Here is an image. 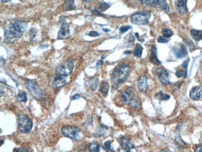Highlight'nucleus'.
I'll list each match as a JSON object with an SVG mask.
<instances>
[{
    "instance_id": "39",
    "label": "nucleus",
    "mask_w": 202,
    "mask_h": 152,
    "mask_svg": "<svg viewBox=\"0 0 202 152\" xmlns=\"http://www.w3.org/2000/svg\"><path fill=\"white\" fill-rule=\"evenodd\" d=\"M13 151H27L28 150L26 148H14Z\"/></svg>"
},
{
    "instance_id": "6",
    "label": "nucleus",
    "mask_w": 202,
    "mask_h": 152,
    "mask_svg": "<svg viewBox=\"0 0 202 152\" xmlns=\"http://www.w3.org/2000/svg\"><path fill=\"white\" fill-rule=\"evenodd\" d=\"M26 89L29 91L32 97L36 100H40L43 96V92L34 80L27 79L24 82Z\"/></svg>"
},
{
    "instance_id": "29",
    "label": "nucleus",
    "mask_w": 202,
    "mask_h": 152,
    "mask_svg": "<svg viewBox=\"0 0 202 152\" xmlns=\"http://www.w3.org/2000/svg\"><path fill=\"white\" fill-rule=\"evenodd\" d=\"M162 35H164V36L168 38L172 36L173 33L172 32L168 29H164L162 31Z\"/></svg>"
},
{
    "instance_id": "24",
    "label": "nucleus",
    "mask_w": 202,
    "mask_h": 152,
    "mask_svg": "<svg viewBox=\"0 0 202 152\" xmlns=\"http://www.w3.org/2000/svg\"><path fill=\"white\" fill-rule=\"evenodd\" d=\"M27 100L26 93L24 91H21L17 96V101L19 102H25Z\"/></svg>"
},
{
    "instance_id": "4",
    "label": "nucleus",
    "mask_w": 202,
    "mask_h": 152,
    "mask_svg": "<svg viewBox=\"0 0 202 152\" xmlns=\"http://www.w3.org/2000/svg\"><path fill=\"white\" fill-rule=\"evenodd\" d=\"M33 126V123L26 115L21 114L18 116V128L19 131L23 134H27L30 132Z\"/></svg>"
},
{
    "instance_id": "22",
    "label": "nucleus",
    "mask_w": 202,
    "mask_h": 152,
    "mask_svg": "<svg viewBox=\"0 0 202 152\" xmlns=\"http://www.w3.org/2000/svg\"><path fill=\"white\" fill-rule=\"evenodd\" d=\"M88 84H89L90 88L91 89V91H96L97 89L98 84V79L97 78L91 79L88 82Z\"/></svg>"
},
{
    "instance_id": "28",
    "label": "nucleus",
    "mask_w": 202,
    "mask_h": 152,
    "mask_svg": "<svg viewBox=\"0 0 202 152\" xmlns=\"http://www.w3.org/2000/svg\"><path fill=\"white\" fill-rule=\"evenodd\" d=\"M175 143L176 144V145L180 147H181V148H184L186 144L184 142V141L182 140V139L181 138V137H179V136H177L175 137Z\"/></svg>"
},
{
    "instance_id": "19",
    "label": "nucleus",
    "mask_w": 202,
    "mask_h": 152,
    "mask_svg": "<svg viewBox=\"0 0 202 152\" xmlns=\"http://www.w3.org/2000/svg\"><path fill=\"white\" fill-rule=\"evenodd\" d=\"M75 8V4H74V0H65L64 3L63 5V9L66 12L67 11L73 10Z\"/></svg>"
},
{
    "instance_id": "45",
    "label": "nucleus",
    "mask_w": 202,
    "mask_h": 152,
    "mask_svg": "<svg viewBox=\"0 0 202 152\" xmlns=\"http://www.w3.org/2000/svg\"><path fill=\"white\" fill-rule=\"evenodd\" d=\"M9 1H11V0H2V2H3V3H6V2H8Z\"/></svg>"
},
{
    "instance_id": "10",
    "label": "nucleus",
    "mask_w": 202,
    "mask_h": 152,
    "mask_svg": "<svg viewBox=\"0 0 202 152\" xmlns=\"http://www.w3.org/2000/svg\"><path fill=\"white\" fill-rule=\"evenodd\" d=\"M156 72L159 81L162 84L165 85H168L170 84V74L166 69L162 68H159L156 69Z\"/></svg>"
},
{
    "instance_id": "9",
    "label": "nucleus",
    "mask_w": 202,
    "mask_h": 152,
    "mask_svg": "<svg viewBox=\"0 0 202 152\" xmlns=\"http://www.w3.org/2000/svg\"><path fill=\"white\" fill-rule=\"evenodd\" d=\"M145 4L147 6L161 9L165 13L170 12V8L165 0H147Z\"/></svg>"
},
{
    "instance_id": "8",
    "label": "nucleus",
    "mask_w": 202,
    "mask_h": 152,
    "mask_svg": "<svg viewBox=\"0 0 202 152\" xmlns=\"http://www.w3.org/2000/svg\"><path fill=\"white\" fill-rule=\"evenodd\" d=\"M59 23L61 25L60 29L58 32L57 39H65L69 38L70 35V32L69 30V25L62 17L60 18Z\"/></svg>"
},
{
    "instance_id": "13",
    "label": "nucleus",
    "mask_w": 202,
    "mask_h": 152,
    "mask_svg": "<svg viewBox=\"0 0 202 152\" xmlns=\"http://www.w3.org/2000/svg\"><path fill=\"white\" fill-rule=\"evenodd\" d=\"M187 0H175L174 5L177 12L181 14H185L188 12Z\"/></svg>"
},
{
    "instance_id": "32",
    "label": "nucleus",
    "mask_w": 202,
    "mask_h": 152,
    "mask_svg": "<svg viewBox=\"0 0 202 152\" xmlns=\"http://www.w3.org/2000/svg\"><path fill=\"white\" fill-rule=\"evenodd\" d=\"M157 41L158 42L160 43H167L169 41V40L168 38H166L165 36H159L157 39Z\"/></svg>"
},
{
    "instance_id": "46",
    "label": "nucleus",
    "mask_w": 202,
    "mask_h": 152,
    "mask_svg": "<svg viewBox=\"0 0 202 152\" xmlns=\"http://www.w3.org/2000/svg\"><path fill=\"white\" fill-rule=\"evenodd\" d=\"M85 2H88V3H90V2H93V0H84Z\"/></svg>"
},
{
    "instance_id": "41",
    "label": "nucleus",
    "mask_w": 202,
    "mask_h": 152,
    "mask_svg": "<svg viewBox=\"0 0 202 152\" xmlns=\"http://www.w3.org/2000/svg\"><path fill=\"white\" fill-rule=\"evenodd\" d=\"M80 98V96L79 95H78V94H76V95H75L72 97V100H78Z\"/></svg>"
},
{
    "instance_id": "25",
    "label": "nucleus",
    "mask_w": 202,
    "mask_h": 152,
    "mask_svg": "<svg viewBox=\"0 0 202 152\" xmlns=\"http://www.w3.org/2000/svg\"><path fill=\"white\" fill-rule=\"evenodd\" d=\"M155 97L156 99L161 100V101H167L170 99V96L167 94H164L162 92H159V93L156 94L155 95Z\"/></svg>"
},
{
    "instance_id": "36",
    "label": "nucleus",
    "mask_w": 202,
    "mask_h": 152,
    "mask_svg": "<svg viewBox=\"0 0 202 152\" xmlns=\"http://www.w3.org/2000/svg\"><path fill=\"white\" fill-rule=\"evenodd\" d=\"M36 31L34 29H30V31H29V36L30 38V39H33L34 38V37L36 36Z\"/></svg>"
},
{
    "instance_id": "12",
    "label": "nucleus",
    "mask_w": 202,
    "mask_h": 152,
    "mask_svg": "<svg viewBox=\"0 0 202 152\" xmlns=\"http://www.w3.org/2000/svg\"><path fill=\"white\" fill-rule=\"evenodd\" d=\"M67 78L68 76L57 74L54 79V81H53V85H54L55 88H58L65 85L68 82Z\"/></svg>"
},
{
    "instance_id": "17",
    "label": "nucleus",
    "mask_w": 202,
    "mask_h": 152,
    "mask_svg": "<svg viewBox=\"0 0 202 152\" xmlns=\"http://www.w3.org/2000/svg\"><path fill=\"white\" fill-rule=\"evenodd\" d=\"M120 99L121 102L123 104H127L130 103L131 96L130 95V93L127 92L125 91H121L120 93Z\"/></svg>"
},
{
    "instance_id": "31",
    "label": "nucleus",
    "mask_w": 202,
    "mask_h": 152,
    "mask_svg": "<svg viewBox=\"0 0 202 152\" xmlns=\"http://www.w3.org/2000/svg\"><path fill=\"white\" fill-rule=\"evenodd\" d=\"M185 43H186V45L188 46L189 49H190L191 51L194 50V49H195V46H194V42H193L192 41H190V39H187V41H185Z\"/></svg>"
},
{
    "instance_id": "11",
    "label": "nucleus",
    "mask_w": 202,
    "mask_h": 152,
    "mask_svg": "<svg viewBox=\"0 0 202 152\" xmlns=\"http://www.w3.org/2000/svg\"><path fill=\"white\" fill-rule=\"evenodd\" d=\"M137 86L138 90L143 93H146L149 90L148 80L145 75H142L138 79Z\"/></svg>"
},
{
    "instance_id": "1",
    "label": "nucleus",
    "mask_w": 202,
    "mask_h": 152,
    "mask_svg": "<svg viewBox=\"0 0 202 152\" xmlns=\"http://www.w3.org/2000/svg\"><path fill=\"white\" fill-rule=\"evenodd\" d=\"M27 26L26 21L14 19L11 21L5 29V42H10L13 38H19L22 36Z\"/></svg>"
},
{
    "instance_id": "33",
    "label": "nucleus",
    "mask_w": 202,
    "mask_h": 152,
    "mask_svg": "<svg viewBox=\"0 0 202 152\" xmlns=\"http://www.w3.org/2000/svg\"><path fill=\"white\" fill-rule=\"evenodd\" d=\"M184 75H185V76L186 77V76H187V70H185V71H182V70H178L176 72V75L177 76L178 78H181V77H182Z\"/></svg>"
},
{
    "instance_id": "47",
    "label": "nucleus",
    "mask_w": 202,
    "mask_h": 152,
    "mask_svg": "<svg viewBox=\"0 0 202 152\" xmlns=\"http://www.w3.org/2000/svg\"><path fill=\"white\" fill-rule=\"evenodd\" d=\"M103 31H105V32H109V31H110V29H103Z\"/></svg>"
},
{
    "instance_id": "44",
    "label": "nucleus",
    "mask_w": 202,
    "mask_h": 152,
    "mask_svg": "<svg viewBox=\"0 0 202 152\" xmlns=\"http://www.w3.org/2000/svg\"><path fill=\"white\" fill-rule=\"evenodd\" d=\"M103 64V60H100L98 62H97V66H99V65H101Z\"/></svg>"
},
{
    "instance_id": "37",
    "label": "nucleus",
    "mask_w": 202,
    "mask_h": 152,
    "mask_svg": "<svg viewBox=\"0 0 202 152\" xmlns=\"http://www.w3.org/2000/svg\"><path fill=\"white\" fill-rule=\"evenodd\" d=\"M88 36H91V37H97L100 36V34L98 32H96V31H90L88 34Z\"/></svg>"
},
{
    "instance_id": "14",
    "label": "nucleus",
    "mask_w": 202,
    "mask_h": 152,
    "mask_svg": "<svg viewBox=\"0 0 202 152\" xmlns=\"http://www.w3.org/2000/svg\"><path fill=\"white\" fill-rule=\"evenodd\" d=\"M202 97V86L197 85L191 89L190 92V97L192 100L197 101Z\"/></svg>"
},
{
    "instance_id": "30",
    "label": "nucleus",
    "mask_w": 202,
    "mask_h": 152,
    "mask_svg": "<svg viewBox=\"0 0 202 152\" xmlns=\"http://www.w3.org/2000/svg\"><path fill=\"white\" fill-rule=\"evenodd\" d=\"M110 6V5L109 4L103 2V3H101L100 4L99 9L100 11H101V12H104V11H106L108 8H109Z\"/></svg>"
},
{
    "instance_id": "20",
    "label": "nucleus",
    "mask_w": 202,
    "mask_h": 152,
    "mask_svg": "<svg viewBox=\"0 0 202 152\" xmlns=\"http://www.w3.org/2000/svg\"><path fill=\"white\" fill-rule=\"evenodd\" d=\"M190 33L194 40L197 41L202 40V31L192 29L190 31Z\"/></svg>"
},
{
    "instance_id": "21",
    "label": "nucleus",
    "mask_w": 202,
    "mask_h": 152,
    "mask_svg": "<svg viewBox=\"0 0 202 152\" xmlns=\"http://www.w3.org/2000/svg\"><path fill=\"white\" fill-rule=\"evenodd\" d=\"M129 104L130 105L131 107H132L133 108H139L140 106H141V102L137 98H136V97H131V100L130 101V103Z\"/></svg>"
},
{
    "instance_id": "49",
    "label": "nucleus",
    "mask_w": 202,
    "mask_h": 152,
    "mask_svg": "<svg viewBox=\"0 0 202 152\" xmlns=\"http://www.w3.org/2000/svg\"><path fill=\"white\" fill-rule=\"evenodd\" d=\"M201 23H202V22H201Z\"/></svg>"
},
{
    "instance_id": "5",
    "label": "nucleus",
    "mask_w": 202,
    "mask_h": 152,
    "mask_svg": "<svg viewBox=\"0 0 202 152\" xmlns=\"http://www.w3.org/2000/svg\"><path fill=\"white\" fill-rule=\"evenodd\" d=\"M61 132L63 136L73 140H79L82 137L80 128L75 126H65L61 128Z\"/></svg>"
},
{
    "instance_id": "26",
    "label": "nucleus",
    "mask_w": 202,
    "mask_h": 152,
    "mask_svg": "<svg viewBox=\"0 0 202 152\" xmlns=\"http://www.w3.org/2000/svg\"><path fill=\"white\" fill-rule=\"evenodd\" d=\"M143 51V48L142 47V46L141 45L137 44L134 51V56L137 58H141L142 56Z\"/></svg>"
},
{
    "instance_id": "43",
    "label": "nucleus",
    "mask_w": 202,
    "mask_h": 152,
    "mask_svg": "<svg viewBox=\"0 0 202 152\" xmlns=\"http://www.w3.org/2000/svg\"><path fill=\"white\" fill-rule=\"evenodd\" d=\"M136 1H137V2H140V3H146V2L147 1V0H136Z\"/></svg>"
},
{
    "instance_id": "34",
    "label": "nucleus",
    "mask_w": 202,
    "mask_h": 152,
    "mask_svg": "<svg viewBox=\"0 0 202 152\" xmlns=\"http://www.w3.org/2000/svg\"><path fill=\"white\" fill-rule=\"evenodd\" d=\"M104 146L105 149L107 151H109L110 150H112L111 141H106V142L104 144Z\"/></svg>"
},
{
    "instance_id": "18",
    "label": "nucleus",
    "mask_w": 202,
    "mask_h": 152,
    "mask_svg": "<svg viewBox=\"0 0 202 152\" xmlns=\"http://www.w3.org/2000/svg\"><path fill=\"white\" fill-rule=\"evenodd\" d=\"M150 60L151 61L156 64V65H160L161 64V61H159L157 58V51H156V46H154L153 47V49H152V51L151 52V54H150Z\"/></svg>"
},
{
    "instance_id": "3",
    "label": "nucleus",
    "mask_w": 202,
    "mask_h": 152,
    "mask_svg": "<svg viewBox=\"0 0 202 152\" xmlns=\"http://www.w3.org/2000/svg\"><path fill=\"white\" fill-rule=\"evenodd\" d=\"M151 14L148 11H141L133 14L130 17V21L132 24L136 25H146L149 23Z\"/></svg>"
},
{
    "instance_id": "38",
    "label": "nucleus",
    "mask_w": 202,
    "mask_h": 152,
    "mask_svg": "<svg viewBox=\"0 0 202 152\" xmlns=\"http://www.w3.org/2000/svg\"><path fill=\"white\" fill-rule=\"evenodd\" d=\"M190 61V59L189 58H188L187 60H185V61H184V62L182 63V66L185 68V69H187V66H188V62Z\"/></svg>"
},
{
    "instance_id": "23",
    "label": "nucleus",
    "mask_w": 202,
    "mask_h": 152,
    "mask_svg": "<svg viewBox=\"0 0 202 152\" xmlns=\"http://www.w3.org/2000/svg\"><path fill=\"white\" fill-rule=\"evenodd\" d=\"M88 149L91 152H98L100 149V145L97 142H92L89 145Z\"/></svg>"
},
{
    "instance_id": "40",
    "label": "nucleus",
    "mask_w": 202,
    "mask_h": 152,
    "mask_svg": "<svg viewBox=\"0 0 202 152\" xmlns=\"http://www.w3.org/2000/svg\"><path fill=\"white\" fill-rule=\"evenodd\" d=\"M92 12H93V13L94 15H95L103 16L102 15H101V13H100V12H99V10H98V9H93V10H92Z\"/></svg>"
},
{
    "instance_id": "42",
    "label": "nucleus",
    "mask_w": 202,
    "mask_h": 152,
    "mask_svg": "<svg viewBox=\"0 0 202 152\" xmlns=\"http://www.w3.org/2000/svg\"><path fill=\"white\" fill-rule=\"evenodd\" d=\"M195 151L198 152V151H201L202 152V146L198 147L195 149Z\"/></svg>"
},
{
    "instance_id": "35",
    "label": "nucleus",
    "mask_w": 202,
    "mask_h": 152,
    "mask_svg": "<svg viewBox=\"0 0 202 152\" xmlns=\"http://www.w3.org/2000/svg\"><path fill=\"white\" fill-rule=\"evenodd\" d=\"M131 28V27L130 26H122L120 29V31L121 33H124V32H126V31H127Z\"/></svg>"
},
{
    "instance_id": "7",
    "label": "nucleus",
    "mask_w": 202,
    "mask_h": 152,
    "mask_svg": "<svg viewBox=\"0 0 202 152\" xmlns=\"http://www.w3.org/2000/svg\"><path fill=\"white\" fill-rule=\"evenodd\" d=\"M74 68V62L72 60H69L60 64L56 69L57 74L69 76L73 71Z\"/></svg>"
},
{
    "instance_id": "48",
    "label": "nucleus",
    "mask_w": 202,
    "mask_h": 152,
    "mask_svg": "<svg viewBox=\"0 0 202 152\" xmlns=\"http://www.w3.org/2000/svg\"><path fill=\"white\" fill-rule=\"evenodd\" d=\"M124 53L125 54H131V51H125Z\"/></svg>"
},
{
    "instance_id": "2",
    "label": "nucleus",
    "mask_w": 202,
    "mask_h": 152,
    "mask_svg": "<svg viewBox=\"0 0 202 152\" xmlns=\"http://www.w3.org/2000/svg\"><path fill=\"white\" fill-rule=\"evenodd\" d=\"M130 68L127 64H120L114 69L111 74V81L115 84H121L128 78Z\"/></svg>"
},
{
    "instance_id": "15",
    "label": "nucleus",
    "mask_w": 202,
    "mask_h": 152,
    "mask_svg": "<svg viewBox=\"0 0 202 152\" xmlns=\"http://www.w3.org/2000/svg\"><path fill=\"white\" fill-rule=\"evenodd\" d=\"M121 145L122 148L126 151H130L131 149L134 148V145L126 137H123L121 140Z\"/></svg>"
},
{
    "instance_id": "27",
    "label": "nucleus",
    "mask_w": 202,
    "mask_h": 152,
    "mask_svg": "<svg viewBox=\"0 0 202 152\" xmlns=\"http://www.w3.org/2000/svg\"><path fill=\"white\" fill-rule=\"evenodd\" d=\"M110 89V85L107 82H103L100 86V91L104 95H107Z\"/></svg>"
},
{
    "instance_id": "16",
    "label": "nucleus",
    "mask_w": 202,
    "mask_h": 152,
    "mask_svg": "<svg viewBox=\"0 0 202 152\" xmlns=\"http://www.w3.org/2000/svg\"><path fill=\"white\" fill-rule=\"evenodd\" d=\"M174 54L177 58L181 59L185 56L187 54V50L184 46H181L180 48H175L174 50Z\"/></svg>"
}]
</instances>
